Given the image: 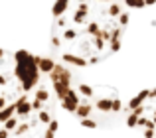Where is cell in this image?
I'll return each instance as SVG.
<instances>
[{
    "mask_svg": "<svg viewBox=\"0 0 156 138\" xmlns=\"http://www.w3.org/2000/svg\"><path fill=\"white\" fill-rule=\"evenodd\" d=\"M122 0H55L50 43L57 59L73 67H91L122 47L129 28Z\"/></svg>",
    "mask_w": 156,
    "mask_h": 138,
    "instance_id": "obj_1",
    "label": "cell"
},
{
    "mask_svg": "<svg viewBox=\"0 0 156 138\" xmlns=\"http://www.w3.org/2000/svg\"><path fill=\"white\" fill-rule=\"evenodd\" d=\"M40 65L51 85L55 101L77 122L87 128L113 124L122 112L121 93L111 85L89 83L53 59L40 57Z\"/></svg>",
    "mask_w": 156,
    "mask_h": 138,
    "instance_id": "obj_2",
    "label": "cell"
},
{
    "mask_svg": "<svg viewBox=\"0 0 156 138\" xmlns=\"http://www.w3.org/2000/svg\"><path fill=\"white\" fill-rule=\"evenodd\" d=\"M44 79L46 73L40 65V55L0 47V124L18 111Z\"/></svg>",
    "mask_w": 156,
    "mask_h": 138,
    "instance_id": "obj_3",
    "label": "cell"
},
{
    "mask_svg": "<svg viewBox=\"0 0 156 138\" xmlns=\"http://www.w3.org/2000/svg\"><path fill=\"white\" fill-rule=\"evenodd\" d=\"M55 97L48 77L0 124V138H55Z\"/></svg>",
    "mask_w": 156,
    "mask_h": 138,
    "instance_id": "obj_4",
    "label": "cell"
},
{
    "mask_svg": "<svg viewBox=\"0 0 156 138\" xmlns=\"http://www.w3.org/2000/svg\"><path fill=\"white\" fill-rule=\"evenodd\" d=\"M126 124L138 138H156V87L134 95L126 105Z\"/></svg>",
    "mask_w": 156,
    "mask_h": 138,
    "instance_id": "obj_5",
    "label": "cell"
},
{
    "mask_svg": "<svg viewBox=\"0 0 156 138\" xmlns=\"http://www.w3.org/2000/svg\"><path fill=\"white\" fill-rule=\"evenodd\" d=\"M122 2L129 10H140V8H148L156 4V0H122Z\"/></svg>",
    "mask_w": 156,
    "mask_h": 138,
    "instance_id": "obj_6",
    "label": "cell"
}]
</instances>
